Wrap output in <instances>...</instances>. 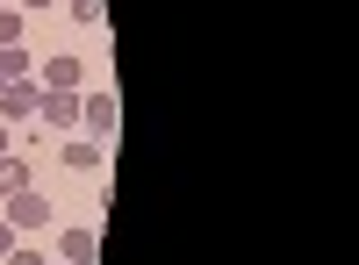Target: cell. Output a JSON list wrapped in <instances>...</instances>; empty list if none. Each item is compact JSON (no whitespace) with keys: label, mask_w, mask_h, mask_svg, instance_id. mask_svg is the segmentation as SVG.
<instances>
[{"label":"cell","mask_w":359,"mask_h":265,"mask_svg":"<svg viewBox=\"0 0 359 265\" xmlns=\"http://www.w3.org/2000/svg\"><path fill=\"white\" fill-rule=\"evenodd\" d=\"M8 229L15 237H36V229H50V194H36V187H22V194H8Z\"/></svg>","instance_id":"6da1fadb"},{"label":"cell","mask_w":359,"mask_h":265,"mask_svg":"<svg viewBox=\"0 0 359 265\" xmlns=\"http://www.w3.org/2000/svg\"><path fill=\"white\" fill-rule=\"evenodd\" d=\"M29 79H36L43 94H79V86H86V57H72V50H57V57H43V65L29 72Z\"/></svg>","instance_id":"7a4b0ae2"},{"label":"cell","mask_w":359,"mask_h":265,"mask_svg":"<svg viewBox=\"0 0 359 265\" xmlns=\"http://www.w3.org/2000/svg\"><path fill=\"white\" fill-rule=\"evenodd\" d=\"M36 101H43L36 79H8V86H0V122H8V129H29V122H36Z\"/></svg>","instance_id":"3957f363"},{"label":"cell","mask_w":359,"mask_h":265,"mask_svg":"<svg viewBox=\"0 0 359 265\" xmlns=\"http://www.w3.org/2000/svg\"><path fill=\"white\" fill-rule=\"evenodd\" d=\"M79 129H94V136H115V94H108V86L79 94Z\"/></svg>","instance_id":"277c9868"},{"label":"cell","mask_w":359,"mask_h":265,"mask_svg":"<svg viewBox=\"0 0 359 265\" xmlns=\"http://www.w3.org/2000/svg\"><path fill=\"white\" fill-rule=\"evenodd\" d=\"M50 258L94 265V258H101V237H94V229H86V222H72V229H57V251H50Z\"/></svg>","instance_id":"5b68a950"},{"label":"cell","mask_w":359,"mask_h":265,"mask_svg":"<svg viewBox=\"0 0 359 265\" xmlns=\"http://www.w3.org/2000/svg\"><path fill=\"white\" fill-rule=\"evenodd\" d=\"M36 122H50V129H79V94H43V101H36Z\"/></svg>","instance_id":"8992f818"},{"label":"cell","mask_w":359,"mask_h":265,"mask_svg":"<svg viewBox=\"0 0 359 265\" xmlns=\"http://www.w3.org/2000/svg\"><path fill=\"white\" fill-rule=\"evenodd\" d=\"M57 165H65V172H101V143L94 136H72L65 151H57Z\"/></svg>","instance_id":"52a82bcc"},{"label":"cell","mask_w":359,"mask_h":265,"mask_svg":"<svg viewBox=\"0 0 359 265\" xmlns=\"http://www.w3.org/2000/svg\"><path fill=\"white\" fill-rule=\"evenodd\" d=\"M22 187H36V165H29L22 151H8L0 158V194H22Z\"/></svg>","instance_id":"ba28073f"},{"label":"cell","mask_w":359,"mask_h":265,"mask_svg":"<svg viewBox=\"0 0 359 265\" xmlns=\"http://www.w3.org/2000/svg\"><path fill=\"white\" fill-rule=\"evenodd\" d=\"M29 72H36V57H29L22 43H0V86H8V79H29Z\"/></svg>","instance_id":"9c48e42d"},{"label":"cell","mask_w":359,"mask_h":265,"mask_svg":"<svg viewBox=\"0 0 359 265\" xmlns=\"http://www.w3.org/2000/svg\"><path fill=\"white\" fill-rule=\"evenodd\" d=\"M22 36H29V15L8 0V8H0V43H22Z\"/></svg>","instance_id":"30bf717a"},{"label":"cell","mask_w":359,"mask_h":265,"mask_svg":"<svg viewBox=\"0 0 359 265\" xmlns=\"http://www.w3.org/2000/svg\"><path fill=\"white\" fill-rule=\"evenodd\" d=\"M72 22H86V29H101V22H108V0H72Z\"/></svg>","instance_id":"8fae6325"},{"label":"cell","mask_w":359,"mask_h":265,"mask_svg":"<svg viewBox=\"0 0 359 265\" xmlns=\"http://www.w3.org/2000/svg\"><path fill=\"white\" fill-rule=\"evenodd\" d=\"M0 265H50V251H8Z\"/></svg>","instance_id":"7c38bea8"},{"label":"cell","mask_w":359,"mask_h":265,"mask_svg":"<svg viewBox=\"0 0 359 265\" xmlns=\"http://www.w3.org/2000/svg\"><path fill=\"white\" fill-rule=\"evenodd\" d=\"M15 8H22V15H50L57 0H15Z\"/></svg>","instance_id":"4fadbf2b"},{"label":"cell","mask_w":359,"mask_h":265,"mask_svg":"<svg viewBox=\"0 0 359 265\" xmlns=\"http://www.w3.org/2000/svg\"><path fill=\"white\" fill-rule=\"evenodd\" d=\"M15 251V229H8V215H0V258H8Z\"/></svg>","instance_id":"5bb4252c"},{"label":"cell","mask_w":359,"mask_h":265,"mask_svg":"<svg viewBox=\"0 0 359 265\" xmlns=\"http://www.w3.org/2000/svg\"><path fill=\"white\" fill-rule=\"evenodd\" d=\"M8 151H15V129H8V122H0V158H8Z\"/></svg>","instance_id":"9a60e30c"},{"label":"cell","mask_w":359,"mask_h":265,"mask_svg":"<svg viewBox=\"0 0 359 265\" xmlns=\"http://www.w3.org/2000/svg\"><path fill=\"white\" fill-rule=\"evenodd\" d=\"M50 265H72V258H50Z\"/></svg>","instance_id":"2e32d148"},{"label":"cell","mask_w":359,"mask_h":265,"mask_svg":"<svg viewBox=\"0 0 359 265\" xmlns=\"http://www.w3.org/2000/svg\"><path fill=\"white\" fill-rule=\"evenodd\" d=\"M0 8H8V0H0Z\"/></svg>","instance_id":"e0dca14e"}]
</instances>
